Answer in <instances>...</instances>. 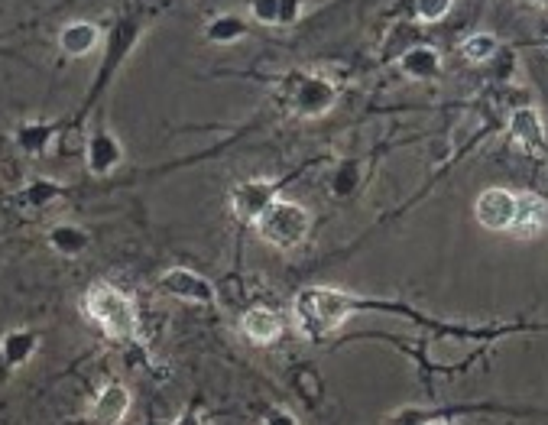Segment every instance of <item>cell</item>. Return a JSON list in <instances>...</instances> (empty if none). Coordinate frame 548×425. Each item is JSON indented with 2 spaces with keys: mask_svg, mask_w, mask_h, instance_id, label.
<instances>
[{
  "mask_svg": "<svg viewBox=\"0 0 548 425\" xmlns=\"http://www.w3.org/2000/svg\"><path fill=\"white\" fill-rule=\"evenodd\" d=\"M273 195H276V189L270 182H260V179L244 182L234 189V211L244 221H257L266 211V205L273 202Z\"/></svg>",
  "mask_w": 548,
  "mask_h": 425,
  "instance_id": "obj_8",
  "label": "cell"
},
{
  "mask_svg": "<svg viewBox=\"0 0 548 425\" xmlns=\"http://www.w3.org/2000/svg\"><path fill=\"white\" fill-rule=\"evenodd\" d=\"M33 344H36L33 335H10V338H4V354L10 357V361H26L33 351Z\"/></svg>",
  "mask_w": 548,
  "mask_h": 425,
  "instance_id": "obj_18",
  "label": "cell"
},
{
  "mask_svg": "<svg viewBox=\"0 0 548 425\" xmlns=\"http://www.w3.org/2000/svg\"><path fill=\"white\" fill-rule=\"evenodd\" d=\"M474 215L487 231H510L513 215H516V195L510 189L480 192L477 205H474Z\"/></svg>",
  "mask_w": 548,
  "mask_h": 425,
  "instance_id": "obj_4",
  "label": "cell"
},
{
  "mask_svg": "<svg viewBox=\"0 0 548 425\" xmlns=\"http://www.w3.org/2000/svg\"><path fill=\"white\" fill-rule=\"evenodd\" d=\"M250 13L266 26H279V0H250Z\"/></svg>",
  "mask_w": 548,
  "mask_h": 425,
  "instance_id": "obj_20",
  "label": "cell"
},
{
  "mask_svg": "<svg viewBox=\"0 0 548 425\" xmlns=\"http://www.w3.org/2000/svg\"><path fill=\"white\" fill-rule=\"evenodd\" d=\"M172 425H202V419H198L195 413H185V416H179Z\"/></svg>",
  "mask_w": 548,
  "mask_h": 425,
  "instance_id": "obj_23",
  "label": "cell"
},
{
  "mask_svg": "<svg viewBox=\"0 0 548 425\" xmlns=\"http://www.w3.org/2000/svg\"><path fill=\"white\" fill-rule=\"evenodd\" d=\"M493 52H497V39L487 33H477L464 43V56L471 62H487V59H493Z\"/></svg>",
  "mask_w": 548,
  "mask_h": 425,
  "instance_id": "obj_17",
  "label": "cell"
},
{
  "mask_svg": "<svg viewBox=\"0 0 548 425\" xmlns=\"http://www.w3.org/2000/svg\"><path fill=\"white\" fill-rule=\"evenodd\" d=\"M49 241H52V247L59 250V254H82L85 244H88V237L78 228H56V231L49 234Z\"/></svg>",
  "mask_w": 548,
  "mask_h": 425,
  "instance_id": "obj_15",
  "label": "cell"
},
{
  "mask_svg": "<svg viewBox=\"0 0 548 425\" xmlns=\"http://www.w3.org/2000/svg\"><path fill=\"white\" fill-rule=\"evenodd\" d=\"M539 4H542V7H545V10H548V0H539Z\"/></svg>",
  "mask_w": 548,
  "mask_h": 425,
  "instance_id": "obj_24",
  "label": "cell"
},
{
  "mask_svg": "<svg viewBox=\"0 0 548 425\" xmlns=\"http://www.w3.org/2000/svg\"><path fill=\"white\" fill-rule=\"evenodd\" d=\"M240 328H244V335L253 344H270V341L279 338V331H283V322H279V315L270 312V309H250L244 315V322H240Z\"/></svg>",
  "mask_w": 548,
  "mask_h": 425,
  "instance_id": "obj_11",
  "label": "cell"
},
{
  "mask_svg": "<svg viewBox=\"0 0 548 425\" xmlns=\"http://www.w3.org/2000/svg\"><path fill=\"white\" fill-rule=\"evenodd\" d=\"M548 228V205L539 195L523 192L516 195V215L510 224V234L519 241H536V237Z\"/></svg>",
  "mask_w": 548,
  "mask_h": 425,
  "instance_id": "obj_5",
  "label": "cell"
},
{
  "mask_svg": "<svg viewBox=\"0 0 548 425\" xmlns=\"http://www.w3.org/2000/svg\"><path fill=\"white\" fill-rule=\"evenodd\" d=\"M98 43H101V30L95 23H85V20L62 26V33H59V49H62V56H69V59L91 56V52L98 49Z\"/></svg>",
  "mask_w": 548,
  "mask_h": 425,
  "instance_id": "obj_7",
  "label": "cell"
},
{
  "mask_svg": "<svg viewBox=\"0 0 548 425\" xmlns=\"http://www.w3.org/2000/svg\"><path fill=\"white\" fill-rule=\"evenodd\" d=\"M334 88L322 78H305L302 88H296V111L305 117H315V114H325L331 104H334Z\"/></svg>",
  "mask_w": 548,
  "mask_h": 425,
  "instance_id": "obj_10",
  "label": "cell"
},
{
  "mask_svg": "<svg viewBox=\"0 0 548 425\" xmlns=\"http://www.w3.org/2000/svg\"><path fill=\"white\" fill-rule=\"evenodd\" d=\"M403 69L409 75H435L438 72V56L432 49H412L403 59Z\"/></svg>",
  "mask_w": 548,
  "mask_h": 425,
  "instance_id": "obj_16",
  "label": "cell"
},
{
  "mask_svg": "<svg viewBox=\"0 0 548 425\" xmlns=\"http://www.w3.org/2000/svg\"><path fill=\"white\" fill-rule=\"evenodd\" d=\"M159 286H163L166 292H172L176 299H185V302H211L215 299V286H211L205 276H198L192 270H169L163 280H159Z\"/></svg>",
  "mask_w": 548,
  "mask_h": 425,
  "instance_id": "obj_6",
  "label": "cell"
},
{
  "mask_svg": "<svg viewBox=\"0 0 548 425\" xmlns=\"http://www.w3.org/2000/svg\"><path fill=\"white\" fill-rule=\"evenodd\" d=\"M513 137L516 143H523L526 150H542V140H545V130H542V121H539V114L532 111V108H523V111H516L513 114Z\"/></svg>",
  "mask_w": 548,
  "mask_h": 425,
  "instance_id": "obj_13",
  "label": "cell"
},
{
  "mask_svg": "<svg viewBox=\"0 0 548 425\" xmlns=\"http://www.w3.org/2000/svg\"><path fill=\"white\" fill-rule=\"evenodd\" d=\"M205 36L211 39V43H237V39L247 36V23L237 17V13H221V17H215L208 23Z\"/></svg>",
  "mask_w": 548,
  "mask_h": 425,
  "instance_id": "obj_14",
  "label": "cell"
},
{
  "mask_svg": "<svg viewBox=\"0 0 548 425\" xmlns=\"http://www.w3.org/2000/svg\"><path fill=\"white\" fill-rule=\"evenodd\" d=\"M354 312V299L347 292L328 289V286H312L299 292L296 299V315L299 325L309 331V335H328L341 322H347V315Z\"/></svg>",
  "mask_w": 548,
  "mask_h": 425,
  "instance_id": "obj_2",
  "label": "cell"
},
{
  "mask_svg": "<svg viewBox=\"0 0 548 425\" xmlns=\"http://www.w3.org/2000/svg\"><path fill=\"white\" fill-rule=\"evenodd\" d=\"M451 4L454 0H419L416 13H419V20H425V23H438L441 17H448Z\"/></svg>",
  "mask_w": 548,
  "mask_h": 425,
  "instance_id": "obj_19",
  "label": "cell"
},
{
  "mask_svg": "<svg viewBox=\"0 0 548 425\" xmlns=\"http://www.w3.org/2000/svg\"><path fill=\"white\" fill-rule=\"evenodd\" d=\"M85 312L101 325L104 335L117 341L137 335V305L111 283H95L85 296Z\"/></svg>",
  "mask_w": 548,
  "mask_h": 425,
  "instance_id": "obj_1",
  "label": "cell"
},
{
  "mask_svg": "<svg viewBox=\"0 0 548 425\" xmlns=\"http://www.w3.org/2000/svg\"><path fill=\"white\" fill-rule=\"evenodd\" d=\"M130 409V390L120 387V383H111V387H104L95 400V409H91V419L98 425H117L124 422Z\"/></svg>",
  "mask_w": 548,
  "mask_h": 425,
  "instance_id": "obj_9",
  "label": "cell"
},
{
  "mask_svg": "<svg viewBox=\"0 0 548 425\" xmlns=\"http://www.w3.org/2000/svg\"><path fill=\"white\" fill-rule=\"evenodd\" d=\"M120 163V146L111 134H95L88 143V166L91 172H98V176H104V172H111L114 166Z\"/></svg>",
  "mask_w": 548,
  "mask_h": 425,
  "instance_id": "obj_12",
  "label": "cell"
},
{
  "mask_svg": "<svg viewBox=\"0 0 548 425\" xmlns=\"http://www.w3.org/2000/svg\"><path fill=\"white\" fill-rule=\"evenodd\" d=\"M266 425H299L296 416H289V413H273L270 419H266Z\"/></svg>",
  "mask_w": 548,
  "mask_h": 425,
  "instance_id": "obj_22",
  "label": "cell"
},
{
  "mask_svg": "<svg viewBox=\"0 0 548 425\" xmlns=\"http://www.w3.org/2000/svg\"><path fill=\"white\" fill-rule=\"evenodd\" d=\"M299 10H302V0H279V26H289L299 17Z\"/></svg>",
  "mask_w": 548,
  "mask_h": 425,
  "instance_id": "obj_21",
  "label": "cell"
},
{
  "mask_svg": "<svg viewBox=\"0 0 548 425\" xmlns=\"http://www.w3.org/2000/svg\"><path fill=\"white\" fill-rule=\"evenodd\" d=\"M253 224H257V231L263 234L266 244H273L279 250H289V247H299L305 237H309L312 218L302 205L273 198V202L266 205V211Z\"/></svg>",
  "mask_w": 548,
  "mask_h": 425,
  "instance_id": "obj_3",
  "label": "cell"
}]
</instances>
